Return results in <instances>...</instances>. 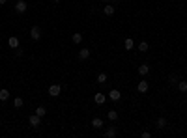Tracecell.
I'll use <instances>...</instances> for the list:
<instances>
[{
    "label": "cell",
    "instance_id": "cell-1",
    "mask_svg": "<svg viewBox=\"0 0 187 138\" xmlns=\"http://www.w3.org/2000/svg\"><path fill=\"white\" fill-rule=\"evenodd\" d=\"M28 9V4L24 2V0H17V2H15V11L17 13H24Z\"/></svg>",
    "mask_w": 187,
    "mask_h": 138
},
{
    "label": "cell",
    "instance_id": "cell-2",
    "mask_svg": "<svg viewBox=\"0 0 187 138\" xmlns=\"http://www.w3.org/2000/svg\"><path fill=\"white\" fill-rule=\"evenodd\" d=\"M60 91H62V86H60V84H53V86H49V95H50V97H58V95H60Z\"/></svg>",
    "mask_w": 187,
    "mask_h": 138
},
{
    "label": "cell",
    "instance_id": "cell-3",
    "mask_svg": "<svg viewBox=\"0 0 187 138\" xmlns=\"http://www.w3.org/2000/svg\"><path fill=\"white\" fill-rule=\"evenodd\" d=\"M30 38H32L34 41H38V39L41 38V28H39V26H32V28H30Z\"/></svg>",
    "mask_w": 187,
    "mask_h": 138
},
{
    "label": "cell",
    "instance_id": "cell-4",
    "mask_svg": "<svg viewBox=\"0 0 187 138\" xmlns=\"http://www.w3.org/2000/svg\"><path fill=\"white\" fill-rule=\"evenodd\" d=\"M28 121H30V125H32V127H39V125H41V117H39L38 114H32V116L28 117Z\"/></svg>",
    "mask_w": 187,
    "mask_h": 138
},
{
    "label": "cell",
    "instance_id": "cell-5",
    "mask_svg": "<svg viewBox=\"0 0 187 138\" xmlns=\"http://www.w3.org/2000/svg\"><path fill=\"white\" fill-rule=\"evenodd\" d=\"M148 82H146V80H140L139 82V86H137V90H139V93H146V91H148Z\"/></svg>",
    "mask_w": 187,
    "mask_h": 138
},
{
    "label": "cell",
    "instance_id": "cell-6",
    "mask_svg": "<svg viewBox=\"0 0 187 138\" xmlns=\"http://www.w3.org/2000/svg\"><path fill=\"white\" fill-rule=\"evenodd\" d=\"M120 97H122V93H120L118 90H110L109 91V99L110 101H120Z\"/></svg>",
    "mask_w": 187,
    "mask_h": 138
},
{
    "label": "cell",
    "instance_id": "cell-7",
    "mask_svg": "<svg viewBox=\"0 0 187 138\" xmlns=\"http://www.w3.org/2000/svg\"><path fill=\"white\" fill-rule=\"evenodd\" d=\"M90 58V49H80L79 50V60H88Z\"/></svg>",
    "mask_w": 187,
    "mask_h": 138
},
{
    "label": "cell",
    "instance_id": "cell-8",
    "mask_svg": "<svg viewBox=\"0 0 187 138\" xmlns=\"http://www.w3.org/2000/svg\"><path fill=\"white\" fill-rule=\"evenodd\" d=\"M155 125H157V129H165V127L169 125V121H166V117H157Z\"/></svg>",
    "mask_w": 187,
    "mask_h": 138
},
{
    "label": "cell",
    "instance_id": "cell-9",
    "mask_svg": "<svg viewBox=\"0 0 187 138\" xmlns=\"http://www.w3.org/2000/svg\"><path fill=\"white\" fill-rule=\"evenodd\" d=\"M8 45H9L11 49H17V47H19V38H15V35H11V38L8 39Z\"/></svg>",
    "mask_w": 187,
    "mask_h": 138
},
{
    "label": "cell",
    "instance_id": "cell-10",
    "mask_svg": "<svg viewBox=\"0 0 187 138\" xmlns=\"http://www.w3.org/2000/svg\"><path fill=\"white\" fill-rule=\"evenodd\" d=\"M105 99H107V97H105L103 93H95V95H94L95 105H103V103H105Z\"/></svg>",
    "mask_w": 187,
    "mask_h": 138
},
{
    "label": "cell",
    "instance_id": "cell-11",
    "mask_svg": "<svg viewBox=\"0 0 187 138\" xmlns=\"http://www.w3.org/2000/svg\"><path fill=\"white\" fill-rule=\"evenodd\" d=\"M148 71H150V67H148L146 64L139 65V75H140V76H146V75H148Z\"/></svg>",
    "mask_w": 187,
    "mask_h": 138
},
{
    "label": "cell",
    "instance_id": "cell-12",
    "mask_svg": "<svg viewBox=\"0 0 187 138\" xmlns=\"http://www.w3.org/2000/svg\"><path fill=\"white\" fill-rule=\"evenodd\" d=\"M92 125H94V129H101V127H103V120H101V117H94Z\"/></svg>",
    "mask_w": 187,
    "mask_h": 138
},
{
    "label": "cell",
    "instance_id": "cell-13",
    "mask_svg": "<svg viewBox=\"0 0 187 138\" xmlns=\"http://www.w3.org/2000/svg\"><path fill=\"white\" fill-rule=\"evenodd\" d=\"M103 13L107 15V17H112V15H114V6H105L103 8Z\"/></svg>",
    "mask_w": 187,
    "mask_h": 138
},
{
    "label": "cell",
    "instance_id": "cell-14",
    "mask_svg": "<svg viewBox=\"0 0 187 138\" xmlns=\"http://www.w3.org/2000/svg\"><path fill=\"white\" fill-rule=\"evenodd\" d=\"M124 47H125V50H131V49L135 47L133 39H131V38H127V39H125V41H124Z\"/></svg>",
    "mask_w": 187,
    "mask_h": 138
},
{
    "label": "cell",
    "instance_id": "cell-15",
    "mask_svg": "<svg viewBox=\"0 0 187 138\" xmlns=\"http://www.w3.org/2000/svg\"><path fill=\"white\" fill-rule=\"evenodd\" d=\"M9 99V91L4 88V90H0V101H8Z\"/></svg>",
    "mask_w": 187,
    "mask_h": 138
},
{
    "label": "cell",
    "instance_id": "cell-16",
    "mask_svg": "<svg viewBox=\"0 0 187 138\" xmlns=\"http://www.w3.org/2000/svg\"><path fill=\"white\" fill-rule=\"evenodd\" d=\"M107 116H109V120H110V121H116V120H118V112H116V110H109V112H107Z\"/></svg>",
    "mask_w": 187,
    "mask_h": 138
},
{
    "label": "cell",
    "instance_id": "cell-17",
    "mask_svg": "<svg viewBox=\"0 0 187 138\" xmlns=\"http://www.w3.org/2000/svg\"><path fill=\"white\" fill-rule=\"evenodd\" d=\"M180 82V79H178V75H169V84H178Z\"/></svg>",
    "mask_w": 187,
    "mask_h": 138
},
{
    "label": "cell",
    "instance_id": "cell-18",
    "mask_svg": "<svg viewBox=\"0 0 187 138\" xmlns=\"http://www.w3.org/2000/svg\"><path fill=\"white\" fill-rule=\"evenodd\" d=\"M71 39H73V43H77V45H79L80 41H82V34H79V32H77V34H73V35H71Z\"/></svg>",
    "mask_w": 187,
    "mask_h": 138
},
{
    "label": "cell",
    "instance_id": "cell-19",
    "mask_svg": "<svg viewBox=\"0 0 187 138\" xmlns=\"http://www.w3.org/2000/svg\"><path fill=\"white\" fill-rule=\"evenodd\" d=\"M36 114H38L39 117H43L45 114H47V108H45V106H38V108H36Z\"/></svg>",
    "mask_w": 187,
    "mask_h": 138
},
{
    "label": "cell",
    "instance_id": "cell-20",
    "mask_svg": "<svg viewBox=\"0 0 187 138\" xmlns=\"http://www.w3.org/2000/svg\"><path fill=\"white\" fill-rule=\"evenodd\" d=\"M178 88H180L181 93H185V91H187V82H185V80H180V82H178Z\"/></svg>",
    "mask_w": 187,
    "mask_h": 138
},
{
    "label": "cell",
    "instance_id": "cell-21",
    "mask_svg": "<svg viewBox=\"0 0 187 138\" xmlns=\"http://www.w3.org/2000/svg\"><path fill=\"white\" fill-rule=\"evenodd\" d=\"M105 82H107V75H105V73H99V75H97V84H105Z\"/></svg>",
    "mask_w": 187,
    "mask_h": 138
},
{
    "label": "cell",
    "instance_id": "cell-22",
    "mask_svg": "<svg viewBox=\"0 0 187 138\" xmlns=\"http://www.w3.org/2000/svg\"><path fill=\"white\" fill-rule=\"evenodd\" d=\"M148 49H150V45L146 43V41H142V43H139V50H140V52H146V50H148Z\"/></svg>",
    "mask_w": 187,
    "mask_h": 138
},
{
    "label": "cell",
    "instance_id": "cell-23",
    "mask_svg": "<svg viewBox=\"0 0 187 138\" xmlns=\"http://www.w3.org/2000/svg\"><path fill=\"white\" fill-rule=\"evenodd\" d=\"M105 136H107V138H114L116 136V129H114V127H110V129L105 132Z\"/></svg>",
    "mask_w": 187,
    "mask_h": 138
},
{
    "label": "cell",
    "instance_id": "cell-24",
    "mask_svg": "<svg viewBox=\"0 0 187 138\" xmlns=\"http://www.w3.org/2000/svg\"><path fill=\"white\" fill-rule=\"evenodd\" d=\"M13 105H15V106H17V108H21V106L24 105V101L21 99V97H15V101H13Z\"/></svg>",
    "mask_w": 187,
    "mask_h": 138
},
{
    "label": "cell",
    "instance_id": "cell-25",
    "mask_svg": "<svg viewBox=\"0 0 187 138\" xmlns=\"http://www.w3.org/2000/svg\"><path fill=\"white\" fill-rule=\"evenodd\" d=\"M140 136H142V138H150L151 134H150V132H148V131H144V132H142V134H140Z\"/></svg>",
    "mask_w": 187,
    "mask_h": 138
},
{
    "label": "cell",
    "instance_id": "cell-26",
    "mask_svg": "<svg viewBox=\"0 0 187 138\" xmlns=\"http://www.w3.org/2000/svg\"><path fill=\"white\" fill-rule=\"evenodd\" d=\"M8 2V0H0V4H6Z\"/></svg>",
    "mask_w": 187,
    "mask_h": 138
},
{
    "label": "cell",
    "instance_id": "cell-27",
    "mask_svg": "<svg viewBox=\"0 0 187 138\" xmlns=\"http://www.w3.org/2000/svg\"><path fill=\"white\" fill-rule=\"evenodd\" d=\"M54 2H58V0H54Z\"/></svg>",
    "mask_w": 187,
    "mask_h": 138
},
{
    "label": "cell",
    "instance_id": "cell-28",
    "mask_svg": "<svg viewBox=\"0 0 187 138\" xmlns=\"http://www.w3.org/2000/svg\"><path fill=\"white\" fill-rule=\"evenodd\" d=\"M105 2H109V0H105Z\"/></svg>",
    "mask_w": 187,
    "mask_h": 138
}]
</instances>
